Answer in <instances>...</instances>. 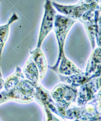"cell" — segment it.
Wrapping results in <instances>:
<instances>
[{
	"label": "cell",
	"instance_id": "52a82bcc",
	"mask_svg": "<svg viewBox=\"0 0 101 121\" xmlns=\"http://www.w3.org/2000/svg\"><path fill=\"white\" fill-rule=\"evenodd\" d=\"M60 62L61 63L59 67V72L61 74L70 75L82 72V70L79 69L70 60H68L65 55L61 58Z\"/></svg>",
	"mask_w": 101,
	"mask_h": 121
},
{
	"label": "cell",
	"instance_id": "6da1fadb",
	"mask_svg": "<svg viewBox=\"0 0 101 121\" xmlns=\"http://www.w3.org/2000/svg\"><path fill=\"white\" fill-rule=\"evenodd\" d=\"M51 3L58 11L64 14L66 17L74 20L78 19L80 21L91 17L96 10L100 9L97 2L87 3L85 0H80L78 4L72 5H60L54 1Z\"/></svg>",
	"mask_w": 101,
	"mask_h": 121
},
{
	"label": "cell",
	"instance_id": "5b68a950",
	"mask_svg": "<svg viewBox=\"0 0 101 121\" xmlns=\"http://www.w3.org/2000/svg\"><path fill=\"white\" fill-rule=\"evenodd\" d=\"M101 47L94 49L91 53L87 64L85 73L90 75L92 73L100 75Z\"/></svg>",
	"mask_w": 101,
	"mask_h": 121
},
{
	"label": "cell",
	"instance_id": "3957f363",
	"mask_svg": "<svg viewBox=\"0 0 101 121\" xmlns=\"http://www.w3.org/2000/svg\"><path fill=\"white\" fill-rule=\"evenodd\" d=\"M55 13V10L53 7L51 1L50 0H46L45 4V13L39 35L37 48H40L43 41L52 29Z\"/></svg>",
	"mask_w": 101,
	"mask_h": 121
},
{
	"label": "cell",
	"instance_id": "7a4b0ae2",
	"mask_svg": "<svg viewBox=\"0 0 101 121\" xmlns=\"http://www.w3.org/2000/svg\"><path fill=\"white\" fill-rule=\"evenodd\" d=\"M75 22V20L64 16L57 14L55 16L54 31L58 44L59 55L55 65L52 67H49L55 70L58 68L61 58L63 55H65L63 48L66 37L70 28Z\"/></svg>",
	"mask_w": 101,
	"mask_h": 121
},
{
	"label": "cell",
	"instance_id": "30bf717a",
	"mask_svg": "<svg viewBox=\"0 0 101 121\" xmlns=\"http://www.w3.org/2000/svg\"><path fill=\"white\" fill-rule=\"evenodd\" d=\"M23 77L21 73L20 69L17 67L15 74L9 77L6 80L4 86L6 90H10L14 88L19 83L20 78Z\"/></svg>",
	"mask_w": 101,
	"mask_h": 121
},
{
	"label": "cell",
	"instance_id": "ba28073f",
	"mask_svg": "<svg viewBox=\"0 0 101 121\" xmlns=\"http://www.w3.org/2000/svg\"><path fill=\"white\" fill-rule=\"evenodd\" d=\"M18 19L17 15L15 13H14L7 24L0 26V62L2 52L8 36L9 26L12 23Z\"/></svg>",
	"mask_w": 101,
	"mask_h": 121
},
{
	"label": "cell",
	"instance_id": "8992f818",
	"mask_svg": "<svg viewBox=\"0 0 101 121\" xmlns=\"http://www.w3.org/2000/svg\"><path fill=\"white\" fill-rule=\"evenodd\" d=\"M31 58L39 70L40 78H43L46 71L47 62L44 54L40 48L35 49L31 52Z\"/></svg>",
	"mask_w": 101,
	"mask_h": 121
},
{
	"label": "cell",
	"instance_id": "7c38bea8",
	"mask_svg": "<svg viewBox=\"0 0 101 121\" xmlns=\"http://www.w3.org/2000/svg\"><path fill=\"white\" fill-rule=\"evenodd\" d=\"M95 0V1H96V2H98V3H99V1H100V0Z\"/></svg>",
	"mask_w": 101,
	"mask_h": 121
},
{
	"label": "cell",
	"instance_id": "8fae6325",
	"mask_svg": "<svg viewBox=\"0 0 101 121\" xmlns=\"http://www.w3.org/2000/svg\"><path fill=\"white\" fill-rule=\"evenodd\" d=\"M4 84V80H3V79L2 78L1 73L0 72V90L2 88Z\"/></svg>",
	"mask_w": 101,
	"mask_h": 121
},
{
	"label": "cell",
	"instance_id": "9c48e42d",
	"mask_svg": "<svg viewBox=\"0 0 101 121\" xmlns=\"http://www.w3.org/2000/svg\"><path fill=\"white\" fill-rule=\"evenodd\" d=\"M23 73L26 78L33 83L37 81L39 77L38 69L31 57L29 58L24 67Z\"/></svg>",
	"mask_w": 101,
	"mask_h": 121
},
{
	"label": "cell",
	"instance_id": "277c9868",
	"mask_svg": "<svg viewBox=\"0 0 101 121\" xmlns=\"http://www.w3.org/2000/svg\"><path fill=\"white\" fill-rule=\"evenodd\" d=\"M100 9L94 11V15L87 20L81 21L83 23L91 41L93 49L95 45V39L99 47H101V23Z\"/></svg>",
	"mask_w": 101,
	"mask_h": 121
}]
</instances>
